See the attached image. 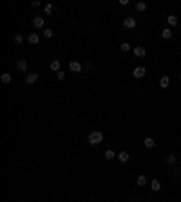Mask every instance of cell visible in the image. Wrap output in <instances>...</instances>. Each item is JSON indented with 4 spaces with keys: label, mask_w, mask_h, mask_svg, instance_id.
<instances>
[{
    "label": "cell",
    "mask_w": 181,
    "mask_h": 202,
    "mask_svg": "<svg viewBox=\"0 0 181 202\" xmlns=\"http://www.w3.org/2000/svg\"><path fill=\"white\" fill-rule=\"evenodd\" d=\"M102 141H103V134H102L100 130L91 132L89 137H87V143H89L91 146H98V144H102Z\"/></svg>",
    "instance_id": "6da1fadb"
},
{
    "label": "cell",
    "mask_w": 181,
    "mask_h": 202,
    "mask_svg": "<svg viewBox=\"0 0 181 202\" xmlns=\"http://www.w3.org/2000/svg\"><path fill=\"white\" fill-rule=\"evenodd\" d=\"M161 38H163V40H170V38H172V29L165 27V29L161 31Z\"/></svg>",
    "instance_id": "7c38bea8"
},
{
    "label": "cell",
    "mask_w": 181,
    "mask_h": 202,
    "mask_svg": "<svg viewBox=\"0 0 181 202\" xmlns=\"http://www.w3.org/2000/svg\"><path fill=\"white\" fill-rule=\"evenodd\" d=\"M105 159H107V161H112V159H116V153H114V150H105Z\"/></svg>",
    "instance_id": "ac0fdd59"
},
{
    "label": "cell",
    "mask_w": 181,
    "mask_h": 202,
    "mask_svg": "<svg viewBox=\"0 0 181 202\" xmlns=\"http://www.w3.org/2000/svg\"><path fill=\"white\" fill-rule=\"evenodd\" d=\"M56 78H58V81H63V80H65V70H58Z\"/></svg>",
    "instance_id": "cb8c5ba5"
},
{
    "label": "cell",
    "mask_w": 181,
    "mask_h": 202,
    "mask_svg": "<svg viewBox=\"0 0 181 202\" xmlns=\"http://www.w3.org/2000/svg\"><path fill=\"white\" fill-rule=\"evenodd\" d=\"M123 25H125L127 29H134V27H136V20H134L132 16H127V18L123 20Z\"/></svg>",
    "instance_id": "5b68a950"
},
{
    "label": "cell",
    "mask_w": 181,
    "mask_h": 202,
    "mask_svg": "<svg viewBox=\"0 0 181 202\" xmlns=\"http://www.w3.org/2000/svg\"><path fill=\"white\" fill-rule=\"evenodd\" d=\"M44 24H45V20L42 18V16H35L33 18V25L36 27V29H40V27H44Z\"/></svg>",
    "instance_id": "ba28073f"
},
{
    "label": "cell",
    "mask_w": 181,
    "mask_h": 202,
    "mask_svg": "<svg viewBox=\"0 0 181 202\" xmlns=\"http://www.w3.org/2000/svg\"><path fill=\"white\" fill-rule=\"evenodd\" d=\"M165 163H167V164H174V163H176V155H172V153L167 155V157H165Z\"/></svg>",
    "instance_id": "7402d4cb"
},
{
    "label": "cell",
    "mask_w": 181,
    "mask_h": 202,
    "mask_svg": "<svg viewBox=\"0 0 181 202\" xmlns=\"http://www.w3.org/2000/svg\"><path fill=\"white\" fill-rule=\"evenodd\" d=\"M136 184H138V186H140V188H143V186H147V177H145V175H140V177H138V179H136Z\"/></svg>",
    "instance_id": "e0dca14e"
},
{
    "label": "cell",
    "mask_w": 181,
    "mask_h": 202,
    "mask_svg": "<svg viewBox=\"0 0 181 202\" xmlns=\"http://www.w3.org/2000/svg\"><path fill=\"white\" fill-rule=\"evenodd\" d=\"M167 24H168V27L177 25V16H176V15H168V16H167Z\"/></svg>",
    "instance_id": "30bf717a"
},
{
    "label": "cell",
    "mask_w": 181,
    "mask_h": 202,
    "mask_svg": "<svg viewBox=\"0 0 181 202\" xmlns=\"http://www.w3.org/2000/svg\"><path fill=\"white\" fill-rule=\"evenodd\" d=\"M120 6H129V0H120Z\"/></svg>",
    "instance_id": "83f0119b"
},
{
    "label": "cell",
    "mask_w": 181,
    "mask_h": 202,
    "mask_svg": "<svg viewBox=\"0 0 181 202\" xmlns=\"http://www.w3.org/2000/svg\"><path fill=\"white\" fill-rule=\"evenodd\" d=\"M136 9H138L140 13H143V11H147V4H145V2H138V4H136Z\"/></svg>",
    "instance_id": "44dd1931"
},
{
    "label": "cell",
    "mask_w": 181,
    "mask_h": 202,
    "mask_svg": "<svg viewBox=\"0 0 181 202\" xmlns=\"http://www.w3.org/2000/svg\"><path fill=\"white\" fill-rule=\"evenodd\" d=\"M179 81H181V74H179Z\"/></svg>",
    "instance_id": "f1b7e54d"
},
{
    "label": "cell",
    "mask_w": 181,
    "mask_h": 202,
    "mask_svg": "<svg viewBox=\"0 0 181 202\" xmlns=\"http://www.w3.org/2000/svg\"><path fill=\"white\" fill-rule=\"evenodd\" d=\"M145 74H147V69H145V67H136V69L132 70V76H134V78H143Z\"/></svg>",
    "instance_id": "277c9868"
},
{
    "label": "cell",
    "mask_w": 181,
    "mask_h": 202,
    "mask_svg": "<svg viewBox=\"0 0 181 202\" xmlns=\"http://www.w3.org/2000/svg\"><path fill=\"white\" fill-rule=\"evenodd\" d=\"M82 69H83V67H82V63L74 61V60L69 61V70H71V72H82Z\"/></svg>",
    "instance_id": "3957f363"
},
{
    "label": "cell",
    "mask_w": 181,
    "mask_h": 202,
    "mask_svg": "<svg viewBox=\"0 0 181 202\" xmlns=\"http://www.w3.org/2000/svg\"><path fill=\"white\" fill-rule=\"evenodd\" d=\"M22 42H24V36H22V34H20V33H16V34L13 36V44H16V45H20V44H22Z\"/></svg>",
    "instance_id": "d6986e66"
},
{
    "label": "cell",
    "mask_w": 181,
    "mask_h": 202,
    "mask_svg": "<svg viewBox=\"0 0 181 202\" xmlns=\"http://www.w3.org/2000/svg\"><path fill=\"white\" fill-rule=\"evenodd\" d=\"M44 36L45 38H53V29H45L44 31Z\"/></svg>",
    "instance_id": "484cf974"
},
{
    "label": "cell",
    "mask_w": 181,
    "mask_h": 202,
    "mask_svg": "<svg viewBox=\"0 0 181 202\" xmlns=\"http://www.w3.org/2000/svg\"><path fill=\"white\" fill-rule=\"evenodd\" d=\"M0 80H2V83H6V85H7V83H11V74H9V72H4Z\"/></svg>",
    "instance_id": "ffe728a7"
},
{
    "label": "cell",
    "mask_w": 181,
    "mask_h": 202,
    "mask_svg": "<svg viewBox=\"0 0 181 202\" xmlns=\"http://www.w3.org/2000/svg\"><path fill=\"white\" fill-rule=\"evenodd\" d=\"M44 9H45V13H47V15H53V13H55V6H53V4H45Z\"/></svg>",
    "instance_id": "603a6c76"
},
{
    "label": "cell",
    "mask_w": 181,
    "mask_h": 202,
    "mask_svg": "<svg viewBox=\"0 0 181 202\" xmlns=\"http://www.w3.org/2000/svg\"><path fill=\"white\" fill-rule=\"evenodd\" d=\"M129 159H131L129 152H120V153H118V161H120V163H127Z\"/></svg>",
    "instance_id": "5bb4252c"
},
{
    "label": "cell",
    "mask_w": 181,
    "mask_h": 202,
    "mask_svg": "<svg viewBox=\"0 0 181 202\" xmlns=\"http://www.w3.org/2000/svg\"><path fill=\"white\" fill-rule=\"evenodd\" d=\"M27 67H29V65H27L26 60H18V61H16V69H18L20 72H27Z\"/></svg>",
    "instance_id": "8992f818"
},
{
    "label": "cell",
    "mask_w": 181,
    "mask_h": 202,
    "mask_svg": "<svg viewBox=\"0 0 181 202\" xmlns=\"http://www.w3.org/2000/svg\"><path fill=\"white\" fill-rule=\"evenodd\" d=\"M27 42H29V44H31V45H36V44H38V42H40V36H38L36 33H31V34L27 36Z\"/></svg>",
    "instance_id": "9c48e42d"
},
{
    "label": "cell",
    "mask_w": 181,
    "mask_h": 202,
    "mask_svg": "<svg viewBox=\"0 0 181 202\" xmlns=\"http://www.w3.org/2000/svg\"><path fill=\"white\" fill-rule=\"evenodd\" d=\"M120 49H121L123 52H129V51H131V44H121Z\"/></svg>",
    "instance_id": "d4e9b609"
},
{
    "label": "cell",
    "mask_w": 181,
    "mask_h": 202,
    "mask_svg": "<svg viewBox=\"0 0 181 202\" xmlns=\"http://www.w3.org/2000/svg\"><path fill=\"white\" fill-rule=\"evenodd\" d=\"M150 189L152 191H159V189H161V182H159L158 179H154L152 182H150Z\"/></svg>",
    "instance_id": "2e32d148"
},
{
    "label": "cell",
    "mask_w": 181,
    "mask_h": 202,
    "mask_svg": "<svg viewBox=\"0 0 181 202\" xmlns=\"http://www.w3.org/2000/svg\"><path fill=\"white\" fill-rule=\"evenodd\" d=\"M31 6H33V7H40V0H33V2H31Z\"/></svg>",
    "instance_id": "4316f807"
},
{
    "label": "cell",
    "mask_w": 181,
    "mask_h": 202,
    "mask_svg": "<svg viewBox=\"0 0 181 202\" xmlns=\"http://www.w3.org/2000/svg\"><path fill=\"white\" fill-rule=\"evenodd\" d=\"M168 85H170V78L168 76H161V80H159V87H161V89H168Z\"/></svg>",
    "instance_id": "4fadbf2b"
},
{
    "label": "cell",
    "mask_w": 181,
    "mask_h": 202,
    "mask_svg": "<svg viewBox=\"0 0 181 202\" xmlns=\"http://www.w3.org/2000/svg\"><path fill=\"white\" fill-rule=\"evenodd\" d=\"M147 54V51H145V47H141V45H138V47H134V56H138V58H143Z\"/></svg>",
    "instance_id": "52a82bcc"
},
{
    "label": "cell",
    "mask_w": 181,
    "mask_h": 202,
    "mask_svg": "<svg viewBox=\"0 0 181 202\" xmlns=\"http://www.w3.org/2000/svg\"><path fill=\"white\" fill-rule=\"evenodd\" d=\"M49 67H51V70H53V72L62 70V65H60V61H58V60H53V61L49 63Z\"/></svg>",
    "instance_id": "8fae6325"
},
{
    "label": "cell",
    "mask_w": 181,
    "mask_h": 202,
    "mask_svg": "<svg viewBox=\"0 0 181 202\" xmlns=\"http://www.w3.org/2000/svg\"><path fill=\"white\" fill-rule=\"evenodd\" d=\"M143 146H145V148H154V146H156V141L152 139V137H147V139L143 141Z\"/></svg>",
    "instance_id": "9a60e30c"
},
{
    "label": "cell",
    "mask_w": 181,
    "mask_h": 202,
    "mask_svg": "<svg viewBox=\"0 0 181 202\" xmlns=\"http://www.w3.org/2000/svg\"><path fill=\"white\" fill-rule=\"evenodd\" d=\"M38 78H40V74H38V72H29L27 76H26V85H35Z\"/></svg>",
    "instance_id": "7a4b0ae2"
}]
</instances>
